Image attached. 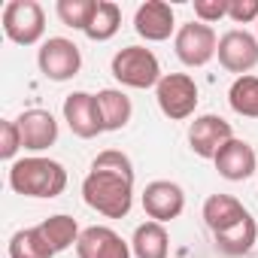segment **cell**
Wrapping results in <instances>:
<instances>
[{
    "label": "cell",
    "instance_id": "cell-23",
    "mask_svg": "<svg viewBox=\"0 0 258 258\" xmlns=\"http://www.w3.org/2000/svg\"><path fill=\"white\" fill-rule=\"evenodd\" d=\"M228 103L237 115L258 118V76H237L228 91Z\"/></svg>",
    "mask_w": 258,
    "mask_h": 258
},
{
    "label": "cell",
    "instance_id": "cell-17",
    "mask_svg": "<svg viewBox=\"0 0 258 258\" xmlns=\"http://www.w3.org/2000/svg\"><path fill=\"white\" fill-rule=\"evenodd\" d=\"M97 97V109H100V121H103V131H121V127L131 121L134 103L124 91L118 88H103L94 94Z\"/></svg>",
    "mask_w": 258,
    "mask_h": 258
},
{
    "label": "cell",
    "instance_id": "cell-6",
    "mask_svg": "<svg viewBox=\"0 0 258 258\" xmlns=\"http://www.w3.org/2000/svg\"><path fill=\"white\" fill-rule=\"evenodd\" d=\"M37 64H40V73L52 82H67L79 73L82 67V52L73 40L67 37H49L40 52H37Z\"/></svg>",
    "mask_w": 258,
    "mask_h": 258
},
{
    "label": "cell",
    "instance_id": "cell-26",
    "mask_svg": "<svg viewBox=\"0 0 258 258\" xmlns=\"http://www.w3.org/2000/svg\"><path fill=\"white\" fill-rule=\"evenodd\" d=\"M228 19L234 25L258 22V0H228Z\"/></svg>",
    "mask_w": 258,
    "mask_h": 258
},
{
    "label": "cell",
    "instance_id": "cell-4",
    "mask_svg": "<svg viewBox=\"0 0 258 258\" xmlns=\"http://www.w3.org/2000/svg\"><path fill=\"white\" fill-rule=\"evenodd\" d=\"M4 34L19 46H37L46 34V13L37 0H10L4 7Z\"/></svg>",
    "mask_w": 258,
    "mask_h": 258
},
{
    "label": "cell",
    "instance_id": "cell-3",
    "mask_svg": "<svg viewBox=\"0 0 258 258\" xmlns=\"http://www.w3.org/2000/svg\"><path fill=\"white\" fill-rule=\"evenodd\" d=\"M109 70L127 88H155L161 82V76H164L155 52L146 49V46H124V49H118L112 55Z\"/></svg>",
    "mask_w": 258,
    "mask_h": 258
},
{
    "label": "cell",
    "instance_id": "cell-5",
    "mask_svg": "<svg viewBox=\"0 0 258 258\" xmlns=\"http://www.w3.org/2000/svg\"><path fill=\"white\" fill-rule=\"evenodd\" d=\"M155 100L161 106V112L173 121H182L188 115H195L198 106V85L188 73H164L161 82L155 85Z\"/></svg>",
    "mask_w": 258,
    "mask_h": 258
},
{
    "label": "cell",
    "instance_id": "cell-9",
    "mask_svg": "<svg viewBox=\"0 0 258 258\" xmlns=\"http://www.w3.org/2000/svg\"><path fill=\"white\" fill-rule=\"evenodd\" d=\"M234 140V131H231V121H225L222 115H198L188 127V143H191V152L201 155V158H216L219 149Z\"/></svg>",
    "mask_w": 258,
    "mask_h": 258
},
{
    "label": "cell",
    "instance_id": "cell-11",
    "mask_svg": "<svg viewBox=\"0 0 258 258\" xmlns=\"http://www.w3.org/2000/svg\"><path fill=\"white\" fill-rule=\"evenodd\" d=\"M64 121L70 124V131L82 140H91L103 134V121L97 109V97L88 91H73L64 97Z\"/></svg>",
    "mask_w": 258,
    "mask_h": 258
},
{
    "label": "cell",
    "instance_id": "cell-19",
    "mask_svg": "<svg viewBox=\"0 0 258 258\" xmlns=\"http://www.w3.org/2000/svg\"><path fill=\"white\" fill-rule=\"evenodd\" d=\"M40 231H43V237L49 240V246H52L55 252H64V249L76 246V243H79V234H82L79 225H76V219L67 216V213H58V216L43 219V222H40Z\"/></svg>",
    "mask_w": 258,
    "mask_h": 258
},
{
    "label": "cell",
    "instance_id": "cell-27",
    "mask_svg": "<svg viewBox=\"0 0 258 258\" xmlns=\"http://www.w3.org/2000/svg\"><path fill=\"white\" fill-rule=\"evenodd\" d=\"M195 16L204 25L219 22V19L228 16V0H195Z\"/></svg>",
    "mask_w": 258,
    "mask_h": 258
},
{
    "label": "cell",
    "instance_id": "cell-14",
    "mask_svg": "<svg viewBox=\"0 0 258 258\" xmlns=\"http://www.w3.org/2000/svg\"><path fill=\"white\" fill-rule=\"evenodd\" d=\"M16 124L22 131V146L31 152H43L58 140V121L49 109H28L16 118Z\"/></svg>",
    "mask_w": 258,
    "mask_h": 258
},
{
    "label": "cell",
    "instance_id": "cell-21",
    "mask_svg": "<svg viewBox=\"0 0 258 258\" xmlns=\"http://www.w3.org/2000/svg\"><path fill=\"white\" fill-rule=\"evenodd\" d=\"M118 28H121L118 4H112V0H97V10H94L91 22L85 28V37L94 40V43H106V40H112L118 34Z\"/></svg>",
    "mask_w": 258,
    "mask_h": 258
},
{
    "label": "cell",
    "instance_id": "cell-18",
    "mask_svg": "<svg viewBox=\"0 0 258 258\" xmlns=\"http://www.w3.org/2000/svg\"><path fill=\"white\" fill-rule=\"evenodd\" d=\"M131 252L137 258H167L170 255V237H167V228L161 222H143L137 225L134 231V240H131Z\"/></svg>",
    "mask_w": 258,
    "mask_h": 258
},
{
    "label": "cell",
    "instance_id": "cell-7",
    "mask_svg": "<svg viewBox=\"0 0 258 258\" xmlns=\"http://www.w3.org/2000/svg\"><path fill=\"white\" fill-rule=\"evenodd\" d=\"M176 58L185 64V67H204L213 61L216 49H219V40H216V31L204 22H188L176 31Z\"/></svg>",
    "mask_w": 258,
    "mask_h": 258
},
{
    "label": "cell",
    "instance_id": "cell-10",
    "mask_svg": "<svg viewBox=\"0 0 258 258\" xmlns=\"http://www.w3.org/2000/svg\"><path fill=\"white\" fill-rule=\"evenodd\" d=\"M143 210L152 222H173L185 210V191L170 179H155L143 191Z\"/></svg>",
    "mask_w": 258,
    "mask_h": 258
},
{
    "label": "cell",
    "instance_id": "cell-25",
    "mask_svg": "<svg viewBox=\"0 0 258 258\" xmlns=\"http://www.w3.org/2000/svg\"><path fill=\"white\" fill-rule=\"evenodd\" d=\"M19 149H25V146H22V131H19V124L10 121V118L0 121V158L13 161Z\"/></svg>",
    "mask_w": 258,
    "mask_h": 258
},
{
    "label": "cell",
    "instance_id": "cell-15",
    "mask_svg": "<svg viewBox=\"0 0 258 258\" xmlns=\"http://www.w3.org/2000/svg\"><path fill=\"white\" fill-rule=\"evenodd\" d=\"M176 22H173V7L164 0H146L134 16V31L146 40V43H161L173 34Z\"/></svg>",
    "mask_w": 258,
    "mask_h": 258
},
{
    "label": "cell",
    "instance_id": "cell-12",
    "mask_svg": "<svg viewBox=\"0 0 258 258\" xmlns=\"http://www.w3.org/2000/svg\"><path fill=\"white\" fill-rule=\"evenodd\" d=\"M76 255L79 258H131V243H124L121 234H115L106 225H91L79 234Z\"/></svg>",
    "mask_w": 258,
    "mask_h": 258
},
{
    "label": "cell",
    "instance_id": "cell-24",
    "mask_svg": "<svg viewBox=\"0 0 258 258\" xmlns=\"http://www.w3.org/2000/svg\"><path fill=\"white\" fill-rule=\"evenodd\" d=\"M94 10H97V0H58V7H55L58 19H61L67 28H76V31H82V34H85V28H88Z\"/></svg>",
    "mask_w": 258,
    "mask_h": 258
},
{
    "label": "cell",
    "instance_id": "cell-16",
    "mask_svg": "<svg viewBox=\"0 0 258 258\" xmlns=\"http://www.w3.org/2000/svg\"><path fill=\"white\" fill-rule=\"evenodd\" d=\"M246 219H249V210L237 198H231V195H210L204 201V222L213 231V237L231 231L234 225H240Z\"/></svg>",
    "mask_w": 258,
    "mask_h": 258
},
{
    "label": "cell",
    "instance_id": "cell-8",
    "mask_svg": "<svg viewBox=\"0 0 258 258\" xmlns=\"http://www.w3.org/2000/svg\"><path fill=\"white\" fill-rule=\"evenodd\" d=\"M219 64L228 70V73H240V76H249V70L258 64V37H252L249 31H228L219 37Z\"/></svg>",
    "mask_w": 258,
    "mask_h": 258
},
{
    "label": "cell",
    "instance_id": "cell-22",
    "mask_svg": "<svg viewBox=\"0 0 258 258\" xmlns=\"http://www.w3.org/2000/svg\"><path fill=\"white\" fill-rule=\"evenodd\" d=\"M255 237H258V225H255V219L249 216L246 222H240V225H234L231 231H225V234H216V246L225 252V255H246V252H252V246H255Z\"/></svg>",
    "mask_w": 258,
    "mask_h": 258
},
{
    "label": "cell",
    "instance_id": "cell-2",
    "mask_svg": "<svg viewBox=\"0 0 258 258\" xmlns=\"http://www.w3.org/2000/svg\"><path fill=\"white\" fill-rule=\"evenodd\" d=\"M10 188L25 198H58L67 188V170L52 158H19L10 167Z\"/></svg>",
    "mask_w": 258,
    "mask_h": 258
},
{
    "label": "cell",
    "instance_id": "cell-1",
    "mask_svg": "<svg viewBox=\"0 0 258 258\" xmlns=\"http://www.w3.org/2000/svg\"><path fill=\"white\" fill-rule=\"evenodd\" d=\"M82 198L106 219H124L134 204V164L118 149H103L88 176L82 179Z\"/></svg>",
    "mask_w": 258,
    "mask_h": 258
},
{
    "label": "cell",
    "instance_id": "cell-20",
    "mask_svg": "<svg viewBox=\"0 0 258 258\" xmlns=\"http://www.w3.org/2000/svg\"><path fill=\"white\" fill-rule=\"evenodd\" d=\"M55 255L58 252L49 246L40 225L37 228H22L10 237V258H55Z\"/></svg>",
    "mask_w": 258,
    "mask_h": 258
},
{
    "label": "cell",
    "instance_id": "cell-13",
    "mask_svg": "<svg viewBox=\"0 0 258 258\" xmlns=\"http://www.w3.org/2000/svg\"><path fill=\"white\" fill-rule=\"evenodd\" d=\"M213 161H216L219 176L228 179V182H243V179H249V176L258 170L255 149H252L246 140H237V137L228 140V143L219 149V155H216Z\"/></svg>",
    "mask_w": 258,
    "mask_h": 258
}]
</instances>
